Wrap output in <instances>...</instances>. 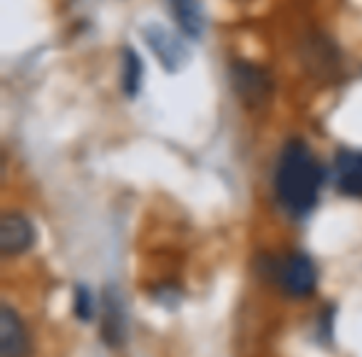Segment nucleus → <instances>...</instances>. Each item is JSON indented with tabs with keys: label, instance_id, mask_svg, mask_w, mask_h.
Segmentation results:
<instances>
[{
	"label": "nucleus",
	"instance_id": "1",
	"mask_svg": "<svg viewBox=\"0 0 362 357\" xmlns=\"http://www.w3.org/2000/svg\"><path fill=\"white\" fill-rule=\"evenodd\" d=\"M322 187V169L310 146L291 139L281 151L276 166V194L291 216H305L315 209Z\"/></svg>",
	"mask_w": 362,
	"mask_h": 357
},
{
	"label": "nucleus",
	"instance_id": "2",
	"mask_svg": "<svg viewBox=\"0 0 362 357\" xmlns=\"http://www.w3.org/2000/svg\"><path fill=\"white\" fill-rule=\"evenodd\" d=\"M276 281L283 288V293L291 298H308L313 295L317 286L315 263L305 253H288L276 266Z\"/></svg>",
	"mask_w": 362,
	"mask_h": 357
},
{
	"label": "nucleus",
	"instance_id": "3",
	"mask_svg": "<svg viewBox=\"0 0 362 357\" xmlns=\"http://www.w3.org/2000/svg\"><path fill=\"white\" fill-rule=\"evenodd\" d=\"M231 82L233 90H236V97L243 102L246 107H263L268 100H271L273 92V82L268 77L266 70L251 65V62H236L231 67Z\"/></svg>",
	"mask_w": 362,
	"mask_h": 357
},
{
	"label": "nucleus",
	"instance_id": "4",
	"mask_svg": "<svg viewBox=\"0 0 362 357\" xmlns=\"http://www.w3.org/2000/svg\"><path fill=\"white\" fill-rule=\"evenodd\" d=\"M0 355L3 357L30 355V335H28L21 315L11 305L0 308Z\"/></svg>",
	"mask_w": 362,
	"mask_h": 357
},
{
	"label": "nucleus",
	"instance_id": "5",
	"mask_svg": "<svg viewBox=\"0 0 362 357\" xmlns=\"http://www.w3.org/2000/svg\"><path fill=\"white\" fill-rule=\"evenodd\" d=\"M35 243V228L23 213H6L0 221V251L3 256H21Z\"/></svg>",
	"mask_w": 362,
	"mask_h": 357
},
{
	"label": "nucleus",
	"instance_id": "6",
	"mask_svg": "<svg viewBox=\"0 0 362 357\" xmlns=\"http://www.w3.org/2000/svg\"><path fill=\"white\" fill-rule=\"evenodd\" d=\"M335 184L345 197L362 199V151H340L335 159Z\"/></svg>",
	"mask_w": 362,
	"mask_h": 357
},
{
	"label": "nucleus",
	"instance_id": "7",
	"mask_svg": "<svg viewBox=\"0 0 362 357\" xmlns=\"http://www.w3.org/2000/svg\"><path fill=\"white\" fill-rule=\"evenodd\" d=\"M144 37L151 50H154V55L159 57L169 70H176V67L184 62V57H187L184 45H181L169 30H164V28H146Z\"/></svg>",
	"mask_w": 362,
	"mask_h": 357
},
{
	"label": "nucleus",
	"instance_id": "8",
	"mask_svg": "<svg viewBox=\"0 0 362 357\" xmlns=\"http://www.w3.org/2000/svg\"><path fill=\"white\" fill-rule=\"evenodd\" d=\"M171 11L179 23V28L189 37H199L204 30V13L199 0H171Z\"/></svg>",
	"mask_w": 362,
	"mask_h": 357
},
{
	"label": "nucleus",
	"instance_id": "9",
	"mask_svg": "<svg viewBox=\"0 0 362 357\" xmlns=\"http://www.w3.org/2000/svg\"><path fill=\"white\" fill-rule=\"evenodd\" d=\"M102 335L107 337L110 345H119L124 337V320H122L119 303L107 295L105 300V320H102Z\"/></svg>",
	"mask_w": 362,
	"mask_h": 357
},
{
	"label": "nucleus",
	"instance_id": "10",
	"mask_svg": "<svg viewBox=\"0 0 362 357\" xmlns=\"http://www.w3.org/2000/svg\"><path fill=\"white\" fill-rule=\"evenodd\" d=\"M122 87L129 97H134L141 87V60L132 47H127L122 55Z\"/></svg>",
	"mask_w": 362,
	"mask_h": 357
},
{
	"label": "nucleus",
	"instance_id": "11",
	"mask_svg": "<svg viewBox=\"0 0 362 357\" xmlns=\"http://www.w3.org/2000/svg\"><path fill=\"white\" fill-rule=\"evenodd\" d=\"M75 315L82 322H90L92 315H95V298H92V293L85 286H80L75 291Z\"/></svg>",
	"mask_w": 362,
	"mask_h": 357
}]
</instances>
